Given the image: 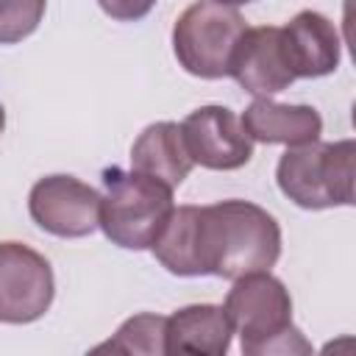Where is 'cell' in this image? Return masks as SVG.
<instances>
[{
    "label": "cell",
    "mask_w": 356,
    "mask_h": 356,
    "mask_svg": "<svg viewBox=\"0 0 356 356\" xmlns=\"http://www.w3.org/2000/svg\"><path fill=\"white\" fill-rule=\"evenodd\" d=\"M159 264L184 278H239L270 270L281 256L278 220L250 200H220L211 206H178L150 245Z\"/></svg>",
    "instance_id": "obj_1"
},
{
    "label": "cell",
    "mask_w": 356,
    "mask_h": 356,
    "mask_svg": "<svg viewBox=\"0 0 356 356\" xmlns=\"http://www.w3.org/2000/svg\"><path fill=\"white\" fill-rule=\"evenodd\" d=\"M214 3H222V6H248V3H256V0H214Z\"/></svg>",
    "instance_id": "obj_17"
},
{
    "label": "cell",
    "mask_w": 356,
    "mask_h": 356,
    "mask_svg": "<svg viewBox=\"0 0 356 356\" xmlns=\"http://www.w3.org/2000/svg\"><path fill=\"white\" fill-rule=\"evenodd\" d=\"M172 203V186L142 175L111 167L103 172L100 195V228L125 250H147L164 228Z\"/></svg>",
    "instance_id": "obj_4"
},
{
    "label": "cell",
    "mask_w": 356,
    "mask_h": 356,
    "mask_svg": "<svg viewBox=\"0 0 356 356\" xmlns=\"http://www.w3.org/2000/svg\"><path fill=\"white\" fill-rule=\"evenodd\" d=\"M228 75L256 97H273L275 92H284L289 83H295L281 42V28L278 25L245 28V33L234 47Z\"/></svg>",
    "instance_id": "obj_9"
},
{
    "label": "cell",
    "mask_w": 356,
    "mask_h": 356,
    "mask_svg": "<svg viewBox=\"0 0 356 356\" xmlns=\"http://www.w3.org/2000/svg\"><path fill=\"white\" fill-rule=\"evenodd\" d=\"M192 167H195V161L186 153L181 125L170 122V120L147 125L131 147V170L150 175L172 189L184 184V178L192 172Z\"/></svg>",
    "instance_id": "obj_12"
},
{
    "label": "cell",
    "mask_w": 356,
    "mask_h": 356,
    "mask_svg": "<svg viewBox=\"0 0 356 356\" xmlns=\"http://www.w3.org/2000/svg\"><path fill=\"white\" fill-rule=\"evenodd\" d=\"M47 0H0V44H17L28 39L42 17Z\"/></svg>",
    "instance_id": "obj_15"
},
{
    "label": "cell",
    "mask_w": 356,
    "mask_h": 356,
    "mask_svg": "<svg viewBox=\"0 0 356 356\" xmlns=\"http://www.w3.org/2000/svg\"><path fill=\"white\" fill-rule=\"evenodd\" d=\"M353 139L292 145L275 167L278 189L309 211L353 206Z\"/></svg>",
    "instance_id": "obj_3"
},
{
    "label": "cell",
    "mask_w": 356,
    "mask_h": 356,
    "mask_svg": "<svg viewBox=\"0 0 356 356\" xmlns=\"http://www.w3.org/2000/svg\"><path fill=\"white\" fill-rule=\"evenodd\" d=\"M245 17L234 6L197 0L172 25V50L178 64L206 81L228 75L234 47L245 33Z\"/></svg>",
    "instance_id": "obj_5"
},
{
    "label": "cell",
    "mask_w": 356,
    "mask_h": 356,
    "mask_svg": "<svg viewBox=\"0 0 356 356\" xmlns=\"http://www.w3.org/2000/svg\"><path fill=\"white\" fill-rule=\"evenodd\" d=\"M53 295V267L39 250L22 242H0V323L25 325L39 320Z\"/></svg>",
    "instance_id": "obj_6"
},
{
    "label": "cell",
    "mask_w": 356,
    "mask_h": 356,
    "mask_svg": "<svg viewBox=\"0 0 356 356\" xmlns=\"http://www.w3.org/2000/svg\"><path fill=\"white\" fill-rule=\"evenodd\" d=\"M231 323L222 306L192 303L167 317V353H206L225 356L231 348Z\"/></svg>",
    "instance_id": "obj_13"
},
{
    "label": "cell",
    "mask_w": 356,
    "mask_h": 356,
    "mask_svg": "<svg viewBox=\"0 0 356 356\" xmlns=\"http://www.w3.org/2000/svg\"><path fill=\"white\" fill-rule=\"evenodd\" d=\"M222 312L231 323V331L239 334L245 356L312 353V345L292 323L289 289L281 278L270 275V270L234 278Z\"/></svg>",
    "instance_id": "obj_2"
},
{
    "label": "cell",
    "mask_w": 356,
    "mask_h": 356,
    "mask_svg": "<svg viewBox=\"0 0 356 356\" xmlns=\"http://www.w3.org/2000/svg\"><path fill=\"white\" fill-rule=\"evenodd\" d=\"M245 134L264 145H306L320 139L323 117L317 108L303 103H275L273 97H256L239 117Z\"/></svg>",
    "instance_id": "obj_11"
},
{
    "label": "cell",
    "mask_w": 356,
    "mask_h": 356,
    "mask_svg": "<svg viewBox=\"0 0 356 356\" xmlns=\"http://www.w3.org/2000/svg\"><path fill=\"white\" fill-rule=\"evenodd\" d=\"M97 6L120 22H136L142 17L150 14V8L156 6V0H97Z\"/></svg>",
    "instance_id": "obj_16"
},
{
    "label": "cell",
    "mask_w": 356,
    "mask_h": 356,
    "mask_svg": "<svg viewBox=\"0 0 356 356\" xmlns=\"http://www.w3.org/2000/svg\"><path fill=\"white\" fill-rule=\"evenodd\" d=\"M31 220L61 239H81L100 228V192L75 175H44L28 195Z\"/></svg>",
    "instance_id": "obj_7"
},
{
    "label": "cell",
    "mask_w": 356,
    "mask_h": 356,
    "mask_svg": "<svg viewBox=\"0 0 356 356\" xmlns=\"http://www.w3.org/2000/svg\"><path fill=\"white\" fill-rule=\"evenodd\" d=\"M281 42H284L295 81L323 78L339 67L342 39L337 33V25L320 11H312V8L298 11L281 28Z\"/></svg>",
    "instance_id": "obj_10"
},
{
    "label": "cell",
    "mask_w": 356,
    "mask_h": 356,
    "mask_svg": "<svg viewBox=\"0 0 356 356\" xmlns=\"http://www.w3.org/2000/svg\"><path fill=\"white\" fill-rule=\"evenodd\" d=\"M3 128H6V108H3V103H0V134H3Z\"/></svg>",
    "instance_id": "obj_18"
},
{
    "label": "cell",
    "mask_w": 356,
    "mask_h": 356,
    "mask_svg": "<svg viewBox=\"0 0 356 356\" xmlns=\"http://www.w3.org/2000/svg\"><path fill=\"white\" fill-rule=\"evenodd\" d=\"M186 153L206 170H239L253 159V139L225 106H200L181 122Z\"/></svg>",
    "instance_id": "obj_8"
},
{
    "label": "cell",
    "mask_w": 356,
    "mask_h": 356,
    "mask_svg": "<svg viewBox=\"0 0 356 356\" xmlns=\"http://www.w3.org/2000/svg\"><path fill=\"white\" fill-rule=\"evenodd\" d=\"M164 331H167V317L142 312V314L128 317V320L117 328V334H114L108 342L97 345L95 350H117V353H147V356H159V353H167Z\"/></svg>",
    "instance_id": "obj_14"
}]
</instances>
